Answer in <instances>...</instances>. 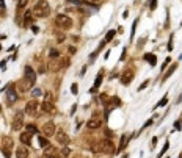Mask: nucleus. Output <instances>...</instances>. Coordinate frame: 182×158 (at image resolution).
<instances>
[{
	"mask_svg": "<svg viewBox=\"0 0 182 158\" xmlns=\"http://www.w3.org/2000/svg\"><path fill=\"white\" fill-rule=\"evenodd\" d=\"M0 111H2V107H0Z\"/></svg>",
	"mask_w": 182,
	"mask_h": 158,
	"instance_id": "79ce46f5",
	"label": "nucleus"
},
{
	"mask_svg": "<svg viewBox=\"0 0 182 158\" xmlns=\"http://www.w3.org/2000/svg\"><path fill=\"white\" fill-rule=\"evenodd\" d=\"M49 57H50V58H53V60H58V58H60V53H58V50L52 49V50L49 52Z\"/></svg>",
	"mask_w": 182,
	"mask_h": 158,
	"instance_id": "4be33fe9",
	"label": "nucleus"
},
{
	"mask_svg": "<svg viewBox=\"0 0 182 158\" xmlns=\"http://www.w3.org/2000/svg\"><path fill=\"white\" fill-rule=\"evenodd\" d=\"M38 143H39V147H43V149L49 147V141H47L46 136H39V138H38Z\"/></svg>",
	"mask_w": 182,
	"mask_h": 158,
	"instance_id": "a211bd4d",
	"label": "nucleus"
},
{
	"mask_svg": "<svg viewBox=\"0 0 182 158\" xmlns=\"http://www.w3.org/2000/svg\"><path fill=\"white\" fill-rule=\"evenodd\" d=\"M157 8V0H152L151 2V10H155Z\"/></svg>",
	"mask_w": 182,
	"mask_h": 158,
	"instance_id": "2f4dec72",
	"label": "nucleus"
},
{
	"mask_svg": "<svg viewBox=\"0 0 182 158\" xmlns=\"http://www.w3.org/2000/svg\"><path fill=\"white\" fill-rule=\"evenodd\" d=\"M38 72H39V74H44V72H46V66H39Z\"/></svg>",
	"mask_w": 182,
	"mask_h": 158,
	"instance_id": "473e14b6",
	"label": "nucleus"
},
{
	"mask_svg": "<svg viewBox=\"0 0 182 158\" xmlns=\"http://www.w3.org/2000/svg\"><path fill=\"white\" fill-rule=\"evenodd\" d=\"M22 125H24V114L19 111V113H16L14 119H13V130H21Z\"/></svg>",
	"mask_w": 182,
	"mask_h": 158,
	"instance_id": "39448f33",
	"label": "nucleus"
},
{
	"mask_svg": "<svg viewBox=\"0 0 182 158\" xmlns=\"http://www.w3.org/2000/svg\"><path fill=\"white\" fill-rule=\"evenodd\" d=\"M176 67H177V64H176V63H174V64H171L170 66V69H168V72H165V75H163V80H167V78L173 74V72H174V70H176Z\"/></svg>",
	"mask_w": 182,
	"mask_h": 158,
	"instance_id": "aec40b11",
	"label": "nucleus"
},
{
	"mask_svg": "<svg viewBox=\"0 0 182 158\" xmlns=\"http://www.w3.org/2000/svg\"><path fill=\"white\" fill-rule=\"evenodd\" d=\"M25 80L30 83V86H33L35 82H36V75H35L33 69H31L30 66H25Z\"/></svg>",
	"mask_w": 182,
	"mask_h": 158,
	"instance_id": "423d86ee",
	"label": "nucleus"
},
{
	"mask_svg": "<svg viewBox=\"0 0 182 158\" xmlns=\"http://www.w3.org/2000/svg\"><path fill=\"white\" fill-rule=\"evenodd\" d=\"M174 127H176V129H180L182 125H180V122H176V124H174Z\"/></svg>",
	"mask_w": 182,
	"mask_h": 158,
	"instance_id": "58836bf2",
	"label": "nucleus"
},
{
	"mask_svg": "<svg viewBox=\"0 0 182 158\" xmlns=\"http://www.w3.org/2000/svg\"><path fill=\"white\" fill-rule=\"evenodd\" d=\"M101 125H102V121H101V119H91V121L86 122V127H88L90 130H97Z\"/></svg>",
	"mask_w": 182,
	"mask_h": 158,
	"instance_id": "f8f14e48",
	"label": "nucleus"
},
{
	"mask_svg": "<svg viewBox=\"0 0 182 158\" xmlns=\"http://www.w3.org/2000/svg\"><path fill=\"white\" fill-rule=\"evenodd\" d=\"M116 35V30H110L108 31V33L105 35V38H104V42L107 44V42H110V41H112V39H113V36Z\"/></svg>",
	"mask_w": 182,
	"mask_h": 158,
	"instance_id": "6ab92c4d",
	"label": "nucleus"
},
{
	"mask_svg": "<svg viewBox=\"0 0 182 158\" xmlns=\"http://www.w3.org/2000/svg\"><path fill=\"white\" fill-rule=\"evenodd\" d=\"M124 58H126V49L123 50V55H121V60H124Z\"/></svg>",
	"mask_w": 182,
	"mask_h": 158,
	"instance_id": "ea45409f",
	"label": "nucleus"
},
{
	"mask_svg": "<svg viewBox=\"0 0 182 158\" xmlns=\"http://www.w3.org/2000/svg\"><path fill=\"white\" fill-rule=\"evenodd\" d=\"M27 3H28V0H18V8L19 10H24L27 6Z\"/></svg>",
	"mask_w": 182,
	"mask_h": 158,
	"instance_id": "5701e85b",
	"label": "nucleus"
},
{
	"mask_svg": "<svg viewBox=\"0 0 182 158\" xmlns=\"http://www.w3.org/2000/svg\"><path fill=\"white\" fill-rule=\"evenodd\" d=\"M69 3H75V5H80V0H68Z\"/></svg>",
	"mask_w": 182,
	"mask_h": 158,
	"instance_id": "f704fd0d",
	"label": "nucleus"
},
{
	"mask_svg": "<svg viewBox=\"0 0 182 158\" xmlns=\"http://www.w3.org/2000/svg\"><path fill=\"white\" fill-rule=\"evenodd\" d=\"M148 85H149V82L146 80V82H145L143 85H140V88H138V89H140V91H141V89H145V88H146V86H148Z\"/></svg>",
	"mask_w": 182,
	"mask_h": 158,
	"instance_id": "7c9ffc66",
	"label": "nucleus"
},
{
	"mask_svg": "<svg viewBox=\"0 0 182 158\" xmlns=\"http://www.w3.org/2000/svg\"><path fill=\"white\" fill-rule=\"evenodd\" d=\"M101 82H102V70L97 74V77H96V82H94V88L93 89H90V92H96V89L101 86Z\"/></svg>",
	"mask_w": 182,
	"mask_h": 158,
	"instance_id": "dca6fc26",
	"label": "nucleus"
},
{
	"mask_svg": "<svg viewBox=\"0 0 182 158\" xmlns=\"http://www.w3.org/2000/svg\"><path fill=\"white\" fill-rule=\"evenodd\" d=\"M27 132H28V133H31V135H33V133H36V132H38V129L35 127L33 124H30V125H27Z\"/></svg>",
	"mask_w": 182,
	"mask_h": 158,
	"instance_id": "b1692460",
	"label": "nucleus"
},
{
	"mask_svg": "<svg viewBox=\"0 0 182 158\" xmlns=\"http://www.w3.org/2000/svg\"><path fill=\"white\" fill-rule=\"evenodd\" d=\"M55 23L61 28H71L72 27V20H71V17L66 14H58L57 17H55Z\"/></svg>",
	"mask_w": 182,
	"mask_h": 158,
	"instance_id": "f03ea898",
	"label": "nucleus"
},
{
	"mask_svg": "<svg viewBox=\"0 0 182 158\" xmlns=\"http://www.w3.org/2000/svg\"><path fill=\"white\" fill-rule=\"evenodd\" d=\"M145 60H146L151 66H155V63H157V58L154 57L152 53H146V55H145Z\"/></svg>",
	"mask_w": 182,
	"mask_h": 158,
	"instance_id": "f3484780",
	"label": "nucleus"
},
{
	"mask_svg": "<svg viewBox=\"0 0 182 158\" xmlns=\"http://www.w3.org/2000/svg\"><path fill=\"white\" fill-rule=\"evenodd\" d=\"M0 6H3V0H0Z\"/></svg>",
	"mask_w": 182,
	"mask_h": 158,
	"instance_id": "a19ab883",
	"label": "nucleus"
},
{
	"mask_svg": "<svg viewBox=\"0 0 182 158\" xmlns=\"http://www.w3.org/2000/svg\"><path fill=\"white\" fill-rule=\"evenodd\" d=\"M55 136H57V141H58V143L60 144H63V146H66L68 143H69V136L66 135V132H57V135H55Z\"/></svg>",
	"mask_w": 182,
	"mask_h": 158,
	"instance_id": "9d476101",
	"label": "nucleus"
},
{
	"mask_svg": "<svg viewBox=\"0 0 182 158\" xmlns=\"http://www.w3.org/2000/svg\"><path fill=\"white\" fill-rule=\"evenodd\" d=\"M33 13L38 16V17H46V16H49V13H50V6H49V3H47L46 0H39L33 8Z\"/></svg>",
	"mask_w": 182,
	"mask_h": 158,
	"instance_id": "f257e3e1",
	"label": "nucleus"
},
{
	"mask_svg": "<svg viewBox=\"0 0 182 158\" xmlns=\"http://www.w3.org/2000/svg\"><path fill=\"white\" fill-rule=\"evenodd\" d=\"M41 110H43L44 113H47V114H53L55 113V107H53L52 102H49V100L43 102V104H41Z\"/></svg>",
	"mask_w": 182,
	"mask_h": 158,
	"instance_id": "6e6552de",
	"label": "nucleus"
},
{
	"mask_svg": "<svg viewBox=\"0 0 182 158\" xmlns=\"http://www.w3.org/2000/svg\"><path fill=\"white\" fill-rule=\"evenodd\" d=\"M96 150H101V152H104V153H112L115 150V147H113V143L112 141H108V139H104V141H101L99 146L97 147H94Z\"/></svg>",
	"mask_w": 182,
	"mask_h": 158,
	"instance_id": "7ed1b4c3",
	"label": "nucleus"
},
{
	"mask_svg": "<svg viewBox=\"0 0 182 158\" xmlns=\"http://www.w3.org/2000/svg\"><path fill=\"white\" fill-rule=\"evenodd\" d=\"M167 102H168V97H167V96H165V97H163V99H162V100H160V102H159V104H157L155 107H163L165 104H167Z\"/></svg>",
	"mask_w": 182,
	"mask_h": 158,
	"instance_id": "cd10ccee",
	"label": "nucleus"
},
{
	"mask_svg": "<svg viewBox=\"0 0 182 158\" xmlns=\"http://www.w3.org/2000/svg\"><path fill=\"white\" fill-rule=\"evenodd\" d=\"M90 2H93L94 5H97V0H86V3H90Z\"/></svg>",
	"mask_w": 182,
	"mask_h": 158,
	"instance_id": "4c0bfd02",
	"label": "nucleus"
},
{
	"mask_svg": "<svg viewBox=\"0 0 182 158\" xmlns=\"http://www.w3.org/2000/svg\"><path fill=\"white\" fill-rule=\"evenodd\" d=\"M33 22V19H31V14H30V11H27L25 13V25H28V23H31Z\"/></svg>",
	"mask_w": 182,
	"mask_h": 158,
	"instance_id": "393cba45",
	"label": "nucleus"
},
{
	"mask_svg": "<svg viewBox=\"0 0 182 158\" xmlns=\"http://www.w3.org/2000/svg\"><path fill=\"white\" fill-rule=\"evenodd\" d=\"M168 147H170V144L167 143V144H165V146H163V149H162V150H160V153H159V155H157V156H159V158H160V156H162V155L165 153V152H167V150H168Z\"/></svg>",
	"mask_w": 182,
	"mask_h": 158,
	"instance_id": "bb28decb",
	"label": "nucleus"
},
{
	"mask_svg": "<svg viewBox=\"0 0 182 158\" xmlns=\"http://www.w3.org/2000/svg\"><path fill=\"white\" fill-rule=\"evenodd\" d=\"M21 143L22 144H30V141H31V133H28V132H25V133H22V135H21Z\"/></svg>",
	"mask_w": 182,
	"mask_h": 158,
	"instance_id": "2eb2a0df",
	"label": "nucleus"
},
{
	"mask_svg": "<svg viewBox=\"0 0 182 158\" xmlns=\"http://www.w3.org/2000/svg\"><path fill=\"white\" fill-rule=\"evenodd\" d=\"M6 99H8L10 104L16 102V99H18V94H16V91H14V89H8V91H6Z\"/></svg>",
	"mask_w": 182,
	"mask_h": 158,
	"instance_id": "4468645a",
	"label": "nucleus"
},
{
	"mask_svg": "<svg viewBox=\"0 0 182 158\" xmlns=\"http://www.w3.org/2000/svg\"><path fill=\"white\" fill-rule=\"evenodd\" d=\"M168 63H170V58H167V60H165V63H163V67H162V69H165V67H167V66H168Z\"/></svg>",
	"mask_w": 182,
	"mask_h": 158,
	"instance_id": "c9c22d12",
	"label": "nucleus"
},
{
	"mask_svg": "<svg viewBox=\"0 0 182 158\" xmlns=\"http://www.w3.org/2000/svg\"><path fill=\"white\" fill-rule=\"evenodd\" d=\"M132 78H133V72H132V70H124V74L121 77V83L123 85H130Z\"/></svg>",
	"mask_w": 182,
	"mask_h": 158,
	"instance_id": "9b49d317",
	"label": "nucleus"
},
{
	"mask_svg": "<svg viewBox=\"0 0 182 158\" xmlns=\"http://www.w3.org/2000/svg\"><path fill=\"white\" fill-rule=\"evenodd\" d=\"M71 91H72V94H77V83H74L71 86Z\"/></svg>",
	"mask_w": 182,
	"mask_h": 158,
	"instance_id": "c756f323",
	"label": "nucleus"
},
{
	"mask_svg": "<svg viewBox=\"0 0 182 158\" xmlns=\"http://www.w3.org/2000/svg\"><path fill=\"white\" fill-rule=\"evenodd\" d=\"M61 153L65 155V156H68V153H69V149H68V147H66V149H63V150H61Z\"/></svg>",
	"mask_w": 182,
	"mask_h": 158,
	"instance_id": "72a5a7b5",
	"label": "nucleus"
},
{
	"mask_svg": "<svg viewBox=\"0 0 182 158\" xmlns=\"http://www.w3.org/2000/svg\"><path fill=\"white\" fill-rule=\"evenodd\" d=\"M28 147L25 146V144H22L21 147H18L16 149V158H27L28 156Z\"/></svg>",
	"mask_w": 182,
	"mask_h": 158,
	"instance_id": "1a4fd4ad",
	"label": "nucleus"
},
{
	"mask_svg": "<svg viewBox=\"0 0 182 158\" xmlns=\"http://www.w3.org/2000/svg\"><path fill=\"white\" fill-rule=\"evenodd\" d=\"M2 143H3L2 150H10V152H11V149H13V139H11L10 136H5Z\"/></svg>",
	"mask_w": 182,
	"mask_h": 158,
	"instance_id": "ddd939ff",
	"label": "nucleus"
},
{
	"mask_svg": "<svg viewBox=\"0 0 182 158\" xmlns=\"http://www.w3.org/2000/svg\"><path fill=\"white\" fill-rule=\"evenodd\" d=\"M43 133H44V136H53V133H55V124H53V122H47V124H44Z\"/></svg>",
	"mask_w": 182,
	"mask_h": 158,
	"instance_id": "0eeeda50",
	"label": "nucleus"
},
{
	"mask_svg": "<svg viewBox=\"0 0 182 158\" xmlns=\"http://www.w3.org/2000/svg\"><path fill=\"white\" fill-rule=\"evenodd\" d=\"M5 66H6V63H5V61L0 63V67H2V70H5Z\"/></svg>",
	"mask_w": 182,
	"mask_h": 158,
	"instance_id": "e433bc0d",
	"label": "nucleus"
},
{
	"mask_svg": "<svg viewBox=\"0 0 182 158\" xmlns=\"http://www.w3.org/2000/svg\"><path fill=\"white\" fill-rule=\"evenodd\" d=\"M31 94H33V97H39V96H41L43 92H41V89H35V91L31 92Z\"/></svg>",
	"mask_w": 182,
	"mask_h": 158,
	"instance_id": "c85d7f7f",
	"label": "nucleus"
},
{
	"mask_svg": "<svg viewBox=\"0 0 182 158\" xmlns=\"http://www.w3.org/2000/svg\"><path fill=\"white\" fill-rule=\"evenodd\" d=\"M38 110H39V104L36 100H30L28 104L25 105V111L31 116H36L38 114Z\"/></svg>",
	"mask_w": 182,
	"mask_h": 158,
	"instance_id": "20e7f679",
	"label": "nucleus"
},
{
	"mask_svg": "<svg viewBox=\"0 0 182 158\" xmlns=\"http://www.w3.org/2000/svg\"><path fill=\"white\" fill-rule=\"evenodd\" d=\"M126 144H127V135H123V138H121V143H120V146H118V152H121L123 149L126 147Z\"/></svg>",
	"mask_w": 182,
	"mask_h": 158,
	"instance_id": "412c9836",
	"label": "nucleus"
},
{
	"mask_svg": "<svg viewBox=\"0 0 182 158\" xmlns=\"http://www.w3.org/2000/svg\"><path fill=\"white\" fill-rule=\"evenodd\" d=\"M110 104H112V105H115V104H116V107H120V104H121V100L118 99V97H113V99H110Z\"/></svg>",
	"mask_w": 182,
	"mask_h": 158,
	"instance_id": "a878e982",
	"label": "nucleus"
}]
</instances>
